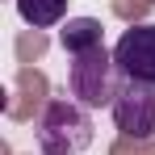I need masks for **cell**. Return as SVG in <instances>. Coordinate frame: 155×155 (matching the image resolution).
Here are the masks:
<instances>
[{"label":"cell","mask_w":155,"mask_h":155,"mask_svg":"<svg viewBox=\"0 0 155 155\" xmlns=\"http://www.w3.org/2000/svg\"><path fill=\"white\" fill-rule=\"evenodd\" d=\"M38 151L42 155H84L92 147V109L71 97H54L38 117Z\"/></svg>","instance_id":"cell-1"},{"label":"cell","mask_w":155,"mask_h":155,"mask_svg":"<svg viewBox=\"0 0 155 155\" xmlns=\"http://www.w3.org/2000/svg\"><path fill=\"white\" fill-rule=\"evenodd\" d=\"M122 84H126V76H122L113 51H105V46L101 51H88V54H76L67 63V92L84 109H105V105L113 109Z\"/></svg>","instance_id":"cell-2"},{"label":"cell","mask_w":155,"mask_h":155,"mask_svg":"<svg viewBox=\"0 0 155 155\" xmlns=\"http://www.w3.org/2000/svg\"><path fill=\"white\" fill-rule=\"evenodd\" d=\"M113 126L138 143H147L155 134V88L151 84H134V80L122 84V92L113 101Z\"/></svg>","instance_id":"cell-3"},{"label":"cell","mask_w":155,"mask_h":155,"mask_svg":"<svg viewBox=\"0 0 155 155\" xmlns=\"http://www.w3.org/2000/svg\"><path fill=\"white\" fill-rule=\"evenodd\" d=\"M113 59H117V67H122L126 80L155 88V21L122 29V38L113 46Z\"/></svg>","instance_id":"cell-4"},{"label":"cell","mask_w":155,"mask_h":155,"mask_svg":"<svg viewBox=\"0 0 155 155\" xmlns=\"http://www.w3.org/2000/svg\"><path fill=\"white\" fill-rule=\"evenodd\" d=\"M59 46L71 54H88V51H101L105 46V29L97 17H67L63 29H59Z\"/></svg>","instance_id":"cell-5"},{"label":"cell","mask_w":155,"mask_h":155,"mask_svg":"<svg viewBox=\"0 0 155 155\" xmlns=\"http://www.w3.org/2000/svg\"><path fill=\"white\" fill-rule=\"evenodd\" d=\"M17 13L34 29H54L67 17V0H17Z\"/></svg>","instance_id":"cell-6"}]
</instances>
